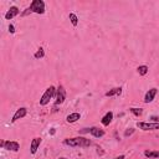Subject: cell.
<instances>
[{"instance_id": "20", "label": "cell", "mask_w": 159, "mask_h": 159, "mask_svg": "<svg viewBox=\"0 0 159 159\" xmlns=\"http://www.w3.org/2000/svg\"><path fill=\"white\" fill-rule=\"evenodd\" d=\"M134 130H135L134 128H128V129L124 132V137H129V135H132V134L134 133Z\"/></svg>"}, {"instance_id": "3", "label": "cell", "mask_w": 159, "mask_h": 159, "mask_svg": "<svg viewBox=\"0 0 159 159\" xmlns=\"http://www.w3.org/2000/svg\"><path fill=\"white\" fill-rule=\"evenodd\" d=\"M56 88L53 87V86H50L46 91H45V93L42 94V97L40 98V104L41 106H46V104H48L50 103V99L53 97V96H56Z\"/></svg>"}, {"instance_id": "23", "label": "cell", "mask_w": 159, "mask_h": 159, "mask_svg": "<svg viewBox=\"0 0 159 159\" xmlns=\"http://www.w3.org/2000/svg\"><path fill=\"white\" fill-rule=\"evenodd\" d=\"M113 159H124V155H118V157H116Z\"/></svg>"}, {"instance_id": "5", "label": "cell", "mask_w": 159, "mask_h": 159, "mask_svg": "<svg viewBox=\"0 0 159 159\" xmlns=\"http://www.w3.org/2000/svg\"><path fill=\"white\" fill-rule=\"evenodd\" d=\"M1 147L6 150H11V152H19V149H20V144L15 140H2Z\"/></svg>"}, {"instance_id": "25", "label": "cell", "mask_w": 159, "mask_h": 159, "mask_svg": "<svg viewBox=\"0 0 159 159\" xmlns=\"http://www.w3.org/2000/svg\"><path fill=\"white\" fill-rule=\"evenodd\" d=\"M60 159H66V158H60Z\"/></svg>"}, {"instance_id": "15", "label": "cell", "mask_w": 159, "mask_h": 159, "mask_svg": "<svg viewBox=\"0 0 159 159\" xmlns=\"http://www.w3.org/2000/svg\"><path fill=\"white\" fill-rule=\"evenodd\" d=\"M122 93V87H114L112 89H109L108 92H106V96L107 97H112V96H116V94H120Z\"/></svg>"}, {"instance_id": "9", "label": "cell", "mask_w": 159, "mask_h": 159, "mask_svg": "<svg viewBox=\"0 0 159 159\" xmlns=\"http://www.w3.org/2000/svg\"><path fill=\"white\" fill-rule=\"evenodd\" d=\"M41 142H42V139H41L40 137H36V138H34V139L31 140V144H30V152H31V154H35V153L37 152V149H39V147H40V144H41Z\"/></svg>"}, {"instance_id": "12", "label": "cell", "mask_w": 159, "mask_h": 159, "mask_svg": "<svg viewBox=\"0 0 159 159\" xmlns=\"http://www.w3.org/2000/svg\"><path fill=\"white\" fill-rule=\"evenodd\" d=\"M112 119H113V113L112 112H107L103 117H102V119H101V123L103 124V125H109V123L112 122Z\"/></svg>"}, {"instance_id": "18", "label": "cell", "mask_w": 159, "mask_h": 159, "mask_svg": "<svg viewBox=\"0 0 159 159\" xmlns=\"http://www.w3.org/2000/svg\"><path fill=\"white\" fill-rule=\"evenodd\" d=\"M34 57H35V58H37V60H39V58H42V57H45V50H43L42 47H40V48L35 52Z\"/></svg>"}, {"instance_id": "19", "label": "cell", "mask_w": 159, "mask_h": 159, "mask_svg": "<svg viewBox=\"0 0 159 159\" xmlns=\"http://www.w3.org/2000/svg\"><path fill=\"white\" fill-rule=\"evenodd\" d=\"M129 111H130L134 116H137V117L142 116V113H143V109H142V108H134V107H132V108H129Z\"/></svg>"}, {"instance_id": "1", "label": "cell", "mask_w": 159, "mask_h": 159, "mask_svg": "<svg viewBox=\"0 0 159 159\" xmlns=\"http://www.w3.org/2000/svg\"><path fill=\"white\" fill-rule=\"evenodd\" d=\"M63 144L70 147H89L92 145V142L84 137H75V138H66L63 140Z\"/></svg>"}, {"instance_id": "22", "label": "cell", "mask_w": 159, "mask_h": 159, "mask_svg": "<svg viewBox=\"0 0 159 159\" xmlns=\"http://www.w3.org/2000/svg\"><path fill=\"white\" fill-rule=\"evenodd\" d=\"M152 119H153L155 123H159V117H155V116H154V117H152Z\"/></svg>"}, {"instance_id": "13", "label": "cell", "mask_w": 159, "mask_h": 159, "mask_svg": "<svg viewBox=\"0 0 159 159\" xmlns=\"http://www.w3.org/2000/svg\"><path fill=\"white\" fill-rule=\"evenodd\" d=\"M80 118H81V114H80V113H77V112H75V113L68 114V116L66 117V120H67L68 123H75V122H77Z\"/></svg>"}, {"instance_id": "10", "label": "cell", "mask_w": 159, "mask_h": 159, "mask_svg": "<svg viewBox=\"0 0 159 159\" xmlns=\"http://www.w3.org/2000/svg\"><path fill=\"white\" fill-rule=\"evenodd\" d=\"M157 93H158V89H157V88H150V89L145 93V96H144V102H145V103H150V102L155 98Z\"/></svg>"}, {"instance_id": "4", "label": "cell", "mask_w": 159, "mask_h": 159, "mask_svg": "<svg viewBox=\"0 0 159 159\" xmlns=\"http://www.w3.org/2000/svg\"><path fill=\"white\" fill-rule=\"evenodd\" d=\"M66 99V89L63 88V86H58L57 87V91H56V101H55V106H58V104H62Z\"/></svg>"}, {"instance_id": "6", "label": "cell", "mask_w": 159, "mask_h": 159, "mask_svg": "<svg viewBox=\"0 0 159 159\" xmlns=\"http://www.w3.org/2000/svg\"><path fill=\"white\" fill-rule=\"evenodd\" d=\"M137 127L142 130H157L159 129V123H149V122H138L137 123Z\"/></svg>"}, {"instance_id": "7", "label": "cell", "mask_w": 159, "mask_h": 159, "mask_svg": "<svg viewBox=\"0 0 159 159\" xmlns=\"http://www.w3.org/2000/svg\"><path fill=\"white\" fill-rule=\"evenodd\" d=\"M80 133H91L93 137L96 138H101L104 135V130L101 129V128H97V127H91V128H84V129H81Z\"/></svg>"}, {"instance_id": "21", "label": "cell", "mask_w": 159, "mask_h": 159, "mask_svg": "<svg viewBox=\"0 0 159 159\" xmlns=\"http://www.w3.org/2000/svg\"><path fill=\"white\" fill-rule=\"evenodd\" d=\"M9 31H10L11 34H14V32H15V29H14V26H12V25H10V26H9Z\"/></svg>"}, {"instance_id": "8", "label": "cell", "mask_w": 159, "mask_h": 159, "mask_svg": "<svg viewBox=\"0 0 159 159\" xmlns=\"http://www.w3.org/2000/svg\"><path fill=\"white\" fill-rule=\"evenodd\" d=\"M26 114H27V109H26L25 107H20V108L14 113L11 122L14 123V122H16V120H17V119H20V118H24Z\"/></svg>"}, {"instance_id": "16", "label": "cell", "mask_w": 159, "mask_h": 159, "mask_svg": "<svg viewBox=\"0 0 159 159\" xmlns=\"http://www.w3.org/2000/svg\"><path fill=\"white\" fill-rule=\"evenodd\" d=\"M68 19H70V21H71V24H72L73 26H77V25H78V17H77V15H76V14L70 12Z\"/></svg>"}, {"instance_id": "14", "label": "cell", "mask_w": 159, "mask_h": 159, "mask_svg": "<svg viewBox=\"0 0 159 159\" xmlns=\"http://www.w3.org/2000/svg\"><path fill=\"white\" fill-rule=\"evenodd\" d=\"M144 155L149 159L159 158V150H144Z\"/></svg>"}, {"instance_id": "24", "label": "cell", "mask_w": 159, "mask_h": 159, "mask_svg": "<svg viewBox=\"0 0 159 159\" xmlns=\"http://www.w3.org/2000/svg\"><path fill=\"white\" fill-rule=\"evenodd\" d=\"M51 134H55L56 133V130H55V128H51V132H50Z\"/></svg>"}, {"instance_id": "2", "label": "cell", "mask_w": 159, "mask_h": 159, "mask_svg": "<svg viewBox=\"0 0 159 159\" xmlns=\"http://www.w3.org/2000/svg\"><path fill=\"white\" fill-rule=\"evenodd\" d=\"M31 12L42 15V14L45 12V2H43L42 0H34V1L30 4V6L26 9V11L22 12V16H26V15H29V14H31Z\"/></svg>"}, {"instance_id": "11", "label": "cell", "mask_w": 159, "mask_h": 159, "mask_svg": "<svg viewBox=\"0 0 159 159\" xmlns=\"http://www.w3.org/2000/svg\"><path fill=\"white\" fill-rule=\"evenodd\" d=\"M19 12H20V10L17 9V6H11V7L6 11V14H5V19H6V20H10V19L15 17L16 15H19Z\"/></svg>"}, {"instance_id": "17", "label": "cell", "mask_w": 159, "mask_h": 159, "mask_svg": "<svg viewBox=\"0 0 159 159\" xmlns=\"http://www.w3.org/2000/svg\"><path fill=\"white\" fill-rule=\"evenodd\" d=\"M148 66H145V65H142V66H138V68H137V71H138V73L140 75V76H144V75H147L148 73Z\"/></svg>"}]
</instances>
